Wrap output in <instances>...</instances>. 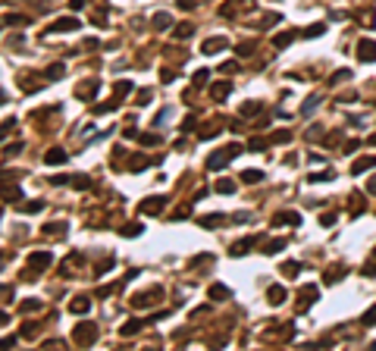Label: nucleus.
Returning a JSON list of instances; mask_svg holds the SVG:
<instances>
[{
  "label": "nucleus",
  "mask_w": 376,
  "mask_h": 351,
  "mask_svg": "<svg viewBox=\"0 0 376 351\" xmlns=\"http://www.w3.org/2000/svg\"><path fill=\"white\" fill-rule=\"evenodd\" d=\"M317 298H320V288H317V286H304V288H301V311H304L311 301H317Z\"/></svg>",
  "instance_id": "423d86ee"
},
{
  "label": "nucleus",
  "mask_w": 376,
  "mask_h": 351,
  "mask_svg": "<svg viewBox=\"0 0 376 351\" xmlns=\"http://www.w3.org/2000/svg\"><path fill=\"white\" fill-rule=\"evenodd\" d=\"M282 301H285V288H282V286H273V288H270V304H282Z\"/></svg>",
  "instance_id": "2eb2a0df"
},
{
  "label": "nucleus",
  "mask_w": 376,
  "mask_h": 351,
  "mask_svg": "<svg viewBox=\"0 0 376 351\" xmlns=\"http://www.w3.org/2000/svg\"><path fill=\"white\" fill-rule=\"evenodd\" d=\"M119 232H123L125 238H132V235H141V223H132V226H123Z\"/></svg>",
  "instance_id": "5701e85b"
},
{
  "label": "nucleus",
  "mask_w": 376,
  "mask_h": 351,
  "mask_svg": "<svg viewBox=\"0 0 376 351\" xmlns=\"http://www.w3.org/2000/svg\"><path fill=\"white\" fill-rule=\"evenodd\" d=\"M0 104H6V94L3 91H0Z\"/></svg>",
  "instance_id": "a19ab883"
},
{
  "label": "nucleus",
  "mask_w": 376,
  "mask_h": 351,
  "mask_svg": "<svg viewBox=\"0 0 376 351\" xmlns=\"http://www.w3.org/2000/svg\"><path fill=\"white\" fill-rule=\"evenodd\" d=\"M317 104H320V100L317 97H311V100H304V107H301V113L307 116V113H313V110H317Z\"/></svg>",
  "instance_id": "cd10ccee"
},
{
  "label": "nucleus",
  "mask_w": 376,
  "mask_h": 351,
  "mask_svg": "<svg viewBox=\"0 0 376 351\" xmlns=\"http://www.w3.org/2000/svg\"><path fill=\"white\" fill-rule=\"evenodd\" d=\"M373 166H376V157H361V160H354L351 169H354V176H361L364 169H373Z\"/></svg>",
  "instance_id": "9d476101"
},
{
  "label": "nucleus",
  "mask_w": 376,
  "mask_h": 351,
  "mask_svg": "<svg viewBox=\"0 0 376 351\" xmlns=\"http://www.w3.org/2000/svg\"><path fill=\"white\" fill-rule=\"evenodd\" d=\"M323 32H326V25H311L304 35H307V38H317V35H323Z\"/></svg>",
  "instance_id": "c85d7f7f"
},
{
  "label": "nucleus",
  "mask_w": 376,
  "mask_h": 351,
  "mask_svg": "<svg viewBox=\"0 0 376 351\" xmlns=\"http://www.w3.org/2000/svg\"><path fill=\"white\" fill-rule=\"evenodd\" d=\"M44 163H50V166H54V163H66V151L63 148H50L44 154Z\"/></svg>",
  "instance_id": "1a4fd4ad"
},
{
  "label": "nucleus",
  "mask_w": 376,
  "mask_h": 351,
  "mask_svg": "<svg viewBox=\"0 0 376 351\" xmlns=\"http://www.w3.org/2000/svg\"><path fill=\"white\" fill-rule=\"evenodd\" d=\"M6 323H10V317H6L3 311H0V326H6Z\"/></svg>",
  "instance_id": "58836bf2"
},
{
  "label": "nucleus",
  "mask_w": 376,
  "mask_h": 351,
  "mask_svg": "<svg viewBox=\"0 0 376 351\" xmlns=\"http://www.w3.org/2000/svg\"><path fill=\"white\" fill-rule=\"evenodd\" d=\"M238 151H242V144H229V148L217 151V154H210V157H207V169H213V173H217V169H223V166L235 157Z\"/></svg>",
  "instance_id": "f257e3e1"
},
{
  "label": "nucleus",
  "mask_w": 376,
  "mask_h": 351,
  "mask_svg": "<svg viewBox=\"0 0 376 351\" xmlns=\"http://www.w3.org/2000/svg\"><path fill=\"white\" fill-rule=\"evenodd\" d=\"M29 263H31L35 270H44L47 263H50V251H35V254L29 257Z\"/></svg>",
  "instance_id": "0eeeda50"
},
{
  "label": "nucleus",
  "mask_w": 376,
  "mask_h": 351,
  "mask_svg": "<svg viewBox=\"0 0 376 351\" xmlns=\"http://www.w3.org/2000/svg\"><path fill=\"white\" fill-rule=\"evenodd\" d=\"M329 179H336L332 173H311V182H329Z\"/></svg>",
  "instance_id": "c756f323"
},
{
  "label": "nucleus",
  "mask_w": 376,
  "mask_h": 351,
  "mask_svg": "<svg viewBox=\"0 0 376 351\" xmlns=\"http://www.w3.org/2000/svg\"><path fill=\"white\" fill-rule=\"evenodd\" d=\"M373 323H376V307H370L367 317H364V326H373Z\"/></svg>",
  "instance_id": "2f4dec72"
},
{
  "label": "nucleus",
  "mask_w": 376,
  "mask_h": 351,
  "mask_svg": "<svg viewBox=\"0 0 376 351\" xmlns=\"http://www.w3.org/2000/svg\"><path fill=\"white\" fill-rule=\"evenodd\" d=\"M176 38H191L194 35V25H188V22H182V25H176V32H173Z\"/></svg>",
  "instance_id": "f3484780"
},
{
  "label": "nucleus",
  "mask_w": 376,
  "mask_h": 351,
  "mask_svg": "<svg viewBox=\"0 0 376 351\" xmlns=\"http://www.w3.org/2000/svg\"><path fill=\"white\" fill-rule=\"evenodd\" d=\"M282 248H285V242H282V238H276V242H270L267 248H263V251H267V254H279Z\"/></svg>",
  "instance_id": "a878e982"
},
{
  "label": "nucleus",
  "mask_w": 376,
  "mask_h": 351,
  "mask_svg": "<svg viewBox=\"0 0 376 351\" xmlns=\"http://www.w3.org/2000/svg\"><path fill=\"white\" fill-rule=\"evenodd\" d=\"M298 223H301V217H298L295 210L292 213H279L276 217V226H298Z\"/></svg>",
  "instance_id": "9b49d317"
},
{
  "label": "nucleus",
  "mask_w": 376,
  "mask_h": 351,
  "mask_svg": "<svg viewBox=\"0 0 376 351\" xmlns=\"http://www.w3.org/2000/svg\"><path fill=\"white\" fill-rule=\"evenodd\" d=\"M163 210V198H148L138 204V213H160Z\"/></svg>",
  "instance_id": "39448f33"
},
{
  "label": "nucleus",
  "mask_w": 376,
  "mask_h": 351,
  "mask_svg": "<svg viewBox=\"0 0 376 351\" xmlns=\"http://www.w3.org/2000/svg\"><path fill=\"white\" fill-rule=\"evenodd\" d=\"M292 41H295L292 32H282V35H276V41H273V44H276V47H285V44H292Z\"/></svg>",
  "instance_id": "4be33fe9"
},
{
  "label": "nucleus",
  "mask_w": 376,
  "mask_h": 351,
  "mask_svg": "<svg viewBox=\"0 0 376 351\" xmlns=\"http://www.w3.org/2000/svg\"><path fill=\"white\" fill-rule=\"evenodd\" d=\"M357 57H361L364 63H373L376 60V41H361V44H357Z\"/></svg>",
  "instance_id": "20e7f679"
},
{
  "label": "nucleus",
  "mask_w": 376,
  "mask_h": 351,
  "mask_svg": "<svg viewBox=\"0 0 376 351\" xmlns=\"http://www.w3.org/2000/svg\"><path fill=\"white\" fill-rule=\"evenodd\" d=\"M88 307H91V301H88V298H75V301L69 304V311H72V314H85Z\"/></svg>",
  "instance_id": "dca6fc26"
},
{
  "label": "nucleus",
  "mask_w": 376,
  "mask_h": 351,
  "mask_svg": "<svg viewBox=\"0 0 376 351\" xmlns=\"http://www.w3.org/2000/svg\"><path fill=\"white\" fill-rule=\"evenodd\" d=\"M223 47H226V38H207L201 50H204V54H219Z\"/></svg>",
  "instance_id": "6e6552de"
},
{
  "label": "nucleus",
  "mask_w": 376,
  "mask_h": 351,
  "mask_svg": "<svg viewBox=\"0 0 376 351\" xmlns=\"http://www.w3.org/2000/svg\"><path fill=\"white\" fill-rule=\"evenodd\" d=\"M154 25H157V29H169L173 19H169V13H157V16H154Z\"/></svg>",
  "instance_id": "412c9836"
},
{
  "label": "nucleus",
  "mask_w": 376,
  "mask_h": 351,
  "mask_svg": "<svg viewBox=\"0 0 376 351\" xmlns=\"http://www.w3.org/2000/svg\"><path fill=\"white\" fill-rule=\"evenodd\" d=\"M298 270H301V263H298V260L282 263V276H298Z\"/></svg>",
  "instance_id": "6ab92c4d"
},
{
  "label": "nucleus",
  "mask_w": 376,
  "mask_h": 351,
  "mask_svg": "<svg viewBox=\"0 0 376 351\" xmlns=\"http://www.w3.org/2000/svg\"><path fill=\"white\" fill-rule=\"evenodd\" d=\"M217 191H219V194H229V191H235V182H229V179H223V182H217Z\"/></svg>",
  "instance_id": "393cba45"
},
{
  "label": "nucleus",
  "mask_w": 376,
  "mask_h": 351,
  "mask_svg": "<svg viewBox=\"0 0 376 351\" xmlns=\"http://www.w3.org/2000/svg\"><path fill=\"white\" fill-rule=\"evenodd\" d=\"M204 82H207V69H198L194 72V85H204Z\"/></svg>",
  "instance_id": "473e14b6"
},
{
  "label": "nucleus",
  "mask_w": 376,
  "mask_h": 351,
  "mask_svg": "<svg viewBox=\"0 0 376 351\" xmlns=\"http://www.w3.org/2000/svg\"><path fill=\"white\" fill-rule=\"evenodd\" d=\"M138 141H141V144H157L160 138H157V135H138Z\"/></svg>",
  "instance_id": "72a5a7b5"
},
{
  "label": "nucleus",
  "mask_w": 376,
  "mask_h": 351,
  "mask_svg": "<svg viewBox=\"0 0 376 351\" xmlns=\"http://www.w3.org/2000/svg\"><path fill=\"white\" fill-rule=\"evenodd\" d=\"M219 223H223V213H210V217H204V220H201V226L213 229V226H219Z\"/></svg>",
  "instance_id": "aec40b11"
},
{
  "label": "nucleus",
  "mask_w": 376,
  "mask_h": 351,
  "mask_svg": "<svg viewBox=\"0 0 376 351\" xmlns=\"http://www.w3.org/2000/svg\"><path fill=\"white\" fill-rule=\"evenodd\" d=\"M138 329H141V320H129V323L123 326V336H135Z\"/></svg>",
  "instance_id": "b1692460"
},
{
  "label": "nucleus",
  "mask_w": 376,
  "mask_h": 351,
  "mask_svg": "<svg viewBox=\"0 0 376 351\" xmlns=\"http://www.w3.org/2000/svg\"><path fill=\"white\" fill-rule=\"evenodd\" d=\"M229 91H232V85H229V82H217V85L210 88V94H213L217 100H226V94H229Z\"/></svg>",
  "instance_id": "f8f14e48"
},
{
  "label": "nucleus",
  "mask_w": 376,
  "mask_h": 351,
  "mask_svg": "<svg viewBox=\"0 0 376 351\" xmlns=\"http://www.w3.org/2000/svg\"><path fill=\"white\" fill-rule=\"evenodd\" d=\"M63 72H66V69H63V66H60V63H57V66H50V79H60V75H63Z\"/></svg>",
  "instance_id": "f704fd0d"
},
{
  "label": "nucleus",
  "mask_w": 376,
  "mask_h": 351,
  "mask_svg": "<svg viewBox=\"0 0 376 351\" xmlns=\"http://www.w3.org/2000/svg\"><path fill=\"white\" fill-rule=\"evenodd\" d=\"M94 339H97V326H94V323H79V326H75V342H79V345H91Z\"/></svg>",
  "instance_id": "f03ea898"
},
{
  "label": "nucleus",
  "mask_w": 376,
  "mask_h": 351,
  "mask_svg": "<svg viewBox=\"0 0 376 351\" xmlns=\"http://www.w3.org/2000/svg\"><path fill=\"white\" fill-rule=\"evenodd\" d=\"M41 207H44V204H41V201H29V204H25L22 210H25V213H38Z\"/></svg>",
  "instance_id": "7c9ffc66"
},
{
  "label": "nucleus",
  "mask_w": 376,
  "mask_h": 351,
  "mask_svg": "<svg viewBox=\"0 0 376 351\" xmlns=\"http://www.w3.org/2000/svg\"><path fill=\"white\" fill-rule=\"evenodd\" d=\"M29 19H25V16H19V13H10L6 16V25H25Z\"/></svg>",
  "instance_id": "bb28decb"
},
{
  "label": "nucleus",
  "mask_w": 376,
  "mask_h": 351,
  "mask_svg": "<svg viewBox=\"0 0 376 351\" xmlns=\"http://www.w3.org/2000/svg\"><path fill=\"white\" fill-rule=\"evenodd\" d=\"M69 6H72V10H82V6H85V0H72Z\"/></svg>",
  "instance_id": "4c0bfd02"
},
{
  "label": "nucleus",
  "mask_w": 376,
  "mask_h": 351,
  "mask_svg": "<svg viewBox=\"0 0 376 351\" xmlns=\"http://www.w3.org/2000/svg\"><path fill=\"white\" fill-rule=\"evenodd\" d=\"M75 29H82V22L75 16H66V19H57L47 32H75Z\"/></svg>",
  "instance_id": "7ed1b4c3"
},
{
  "label": "nucleus",
  "mask_w": 376,
  "mask_h": 351,
  "mask_svg": "<svg viewBox=\"0 0 376 351\" xmlns=\"http://www.w3.org/2000/svg\"><path fill=\"white\" fill-rule=\"evenodd\" d=\"M367 188H370V191H376V179H370V185H367Z\"/></svg>",
  "instance_id": "ea45409f"
},
{
  "label": "nucleus",
  "mask_w": 376,
  "mask_h": 351,
  "mask_svg": "<svg viewBox=\"0 0 376 351\" xmlns=\"http://www.w3.org/2000/svg\"><path fill=\"white\" fill-rule=\"evenodd\" d=\"M232 292H229L226 286H210V298H217V301H223V298H229Z\"/></svg>",
  "instance_id": "a211bd4d"
},
{
  "label": "nucleus",
  "mask_w": 376,
  "mask_h": 351,
  "mask_svg": "<svg viewBox=\"0 0 376 351\" xmlns=\"http://www.w3.org/2000/svg\"><path fill=\"white\" fill-rule=\"evenodd\" d=\"M242 179H245L248 185H257V182H263V173H260V169H245Z\"/></svg>",
  "instance_id": "ddd939ff"
},
{
  "label": "nucleus",
  "mask_w": 376,
  "mask_h": 351,
  "mask_svg": "<svg viewBox=\"0 0 376 351\" xmlns=\"http://www.w3.org/2000/svg\"><path fill=\"white\" fill-rule=\"evenodd\" d=\"M160 79H163V85H169V82L176 79V72H160Z\"/></svg>",
  "instance_id": "c9c22d12"
},
{
  "label": "nucleus",
  "mask_w": 376,
  "mask_h": 351,
  "mask_svg": "<svg viewBox=\"0 0 376 351\" xmlns=\"http://www.w3.org/2000/svg\"><path fill=\"white\" fill-rule=\"evenodd\" d=\"M251 245H254V238H245V242H235L232 248H229V254H232V257H238V254H245V251H248Z\"/></svg>",
  "instance_id": "4468645a"
},
{
  "label": "nucleus",
  "mask_w": 376,
  "mask_h": 351,
  "mask_svg": "<svg viewBox=\"0 0 376 351\" xmlns=\"http://www.w3.org/2000/svg\"><path fill=\"white\" fill-rule=\"evenodd\" d=\"M179 6H182V10H191V6H194V0H179Z\"/></svg>",
  "instance_id": "e433bc0d"
}]
</instances>
